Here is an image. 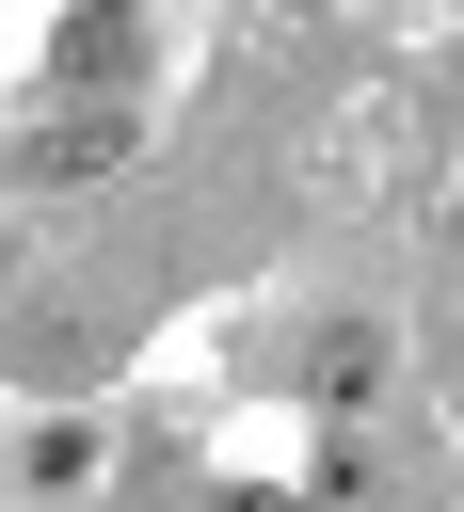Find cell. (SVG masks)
Wrapping results in <instances>:
<instances>
[{
	"instance_id": "cell-1",
	"label": "cell",
	"mask_w": 464,
	"mask_h": 512,
	"mask_svg": "<svg viewBox=\"0 0 464 512\" xmlns=\"http://www.w3.org/2000/svg\"><path fill=\"white\" fill-rule=\"evenodd\" d=\"M208 512H320V496H272V480H240V496H208Z\"/></svg>"
}]
</instances>
